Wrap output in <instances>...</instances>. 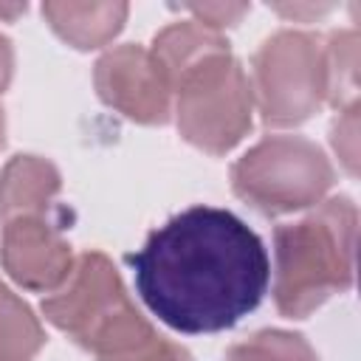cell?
I'll return each mask as SVG.
<instances>
[{"mask_svg": "<svg viewBox=\"0 0 361 361\" xmlns=\"http://www.w3.org/2000/svg\"><path fill=\"white\" fill-rule=\"evenodd\" d=\"M144 305L172 330L220 333L265 296L271 262L262 240L228 209L192 206L127 257Z\"/></svg>", "mask_w": 361, "mask_h": 361, "instance_id": "6da1fadb", "label": "cell"}, {"mask_svg": "<svg viewBox=\"0 0 361 361\" xmlns=\"http://www.w3.org/2000/svg\"><path fill=\"white\" fill-rule=\"evenodd\" d=\"M355 223L353 200L330 197L313 214L274 231V302L282 316L305 319L353 285Z\"/></svg>", "mask_w": 361, "mask_h": 361, "instance_id": "7a4b0ae2", "label": "cell"}, {"mask_svg": "<svg viewBox=\"0 0 361 361\" xmlns=\"http://www.w3.org/2000/svg\"><path fill=\"white\" fill-rule=\"evenodd\" d=\"M45 319L96 355L118 353L155 330L130 302L116 268L99 251L82 254L71 276L42 302Z\"/></svg>", "mask_w": 361, "mask_h": 361, "instance_id": "3957f363", "label": "cell"}, {"mask_svg": "<svg viewBox=\"0 0 361 361\" xmlns=\"http://www.w3.org/2000/svg\"><path fill=\"white\" fill-rule=\"evenodd\" d=\"M231 186L259 214H288L324 197L333 186V166L302 135H268L234 164Z\"/></svg>", "mask_w": 361, "mask_h": 361, "instance_id": "277c9868", "label": "cell"}, {"mask_svg": "<svg viewBox=\"0 0 361 361\" xmlns=\"http://www.w3.org/2000/svg\"><path fill=\"white\" fill-rule=\"evenodd\" d=\"M172 93L178 96V130L197 149L223 155L251 130V85L231 51H220L200 62L178 79Z\"/></svg>", "mask_w": 361, "mask_h": 361, "instance_id": "5b68a950", "label": "cell"}, {"mask_svg": "<svg viewBox=\"0 0 361 361\" xmlns=\"http://www.w3.org/2000/svg\"><path fill=\"white\" fill-rule=\"evenodd\" d=\"M248 85L265 124L288 127L310 118L327 99L322 39L307 31H276L254 54Z\"/></svg>", "mask_w": 361, "mask_h": 361, "instance_id": "8992f818", "label": "cell"}, {"mask_svg": "<svg viewBox=\"0 0 361 361\" xmlns=\"http://www.w3.org/2000/svg\"><path fill=\"white\" fill-rule=\"evenodd\" d=\"M93 82L104 104L138 124H164L169 118L172 85L158 59L141 45L107 51L96 62Z\"/></svg>", "mask_w": 361, "mask_h": 361, "instance_id": "52a82bcc", "label": "cell"}, {"mask_svg": "<svg viewBox=\"0 0 361 361\" xmlns=\"http://www.w3.org/2000/svg\"><path fill=\"white\" fill-rule=\"evenodd\" d=\"M3 265L8 276L39 293L56 290L73 271V254L62 226L51 217H17L3 226Z\"/></svg>", "mask_w": 361, "mask_h": 361, "instance_id": "ba28073f", "label": "cell"}, {"mask_svg": "<svg viewBox=\"0 0 361 361\" xmlns=\"http://www.w3.org/2000/svg\"><path fill=\"white\" fill-rule=\"evenodd\" d=\"M59 192V172L37 155H17L0 172V220L51 217Z\"/></svg>", "mask_w": 361, "mask_h": 361, "instance_id": "9c48e42d", "label": "cell"}, {"mask_svg": "<svg viewBox=\"0 0 361 361\" xmlns=\"http://www.w3.org/2000/svg\"><path fill=\"white\" fill-rule=\"evenodd\" d=\"M42 17L73 48H99L110 42L124 20L127 3H45Z\"/></svg>", "mask_w": 361, "mask_h": 361, "instance_id": "30bf717a", "label": "cell"}, {"mask_svg": "<svg viewBox=\"0 0 361 361\" xmlns=\"http://www.w3.org/2000/svg\"><path fill=\"white\" fill-rule=\"evenodd\" d=\"M220 51H228V42L220 37V31H212L195 20H180L164 28L161 34H155L149 48L172 87L178 85V79H183L189 71Z\"/></svg>", "mask_w": 361, "mask_h": 361, "instance_id": "8fae6325", "label": "cell"}, {"mask_svg": "<svg viewBox=\"0 0 361 361\" xmlns=\"http://www.w3.org/2000/svg\"><path fill=\"white\" fill-rule=\"evenodd\" d=\"M42 341L37 316L0 282V361H31Z\"/></svg>", "mask_w": 361, "mask_h": 361, "instance_id": "7c38bea8", "label": "cell"}, {"mask_svg": "<svg viewBox=\"0 0 361 361\" xmlns=\"http://www.w3.org/2000/svg\"><path fill=\"white\" fill-rule=\"evenodd\" d=\"M327 68V99L344 110L355 104L358 96V31H336L324 45Z\"/></svg>", "mask_w": 361, "mask_h": 361, "instance_id": "4fadbf2b", "label": "cell"}, {"mask_svg": "<svg viewBox=\"0 0 361 361\" xmlns=\"http://www.w3.org/2000/svg\"><path fill=\"white\" fill-rule=\"evenodd\" d=\"M226 361H319L313 347L293 333L262 330L226 353Z\"/></svg>", "mask_w": 361, "mask_h": 361, "instance_id": "5bb4252c", "label": "cell"}, {"mask_svg": "<svg viewBox=\"0 0 361 361\" xmlns=\"http://www.w3.org/2000/svg\"><path fill=\"white\" fill-rule=\"evenodd\" d=\"M99 361H192V358L183 347H178V344L161 338L158 333H152V336H147L144 341H138L133 347L99 355Z\"/></svg>", "mask_w": 361, "mask_h": 361, "instance_id": "9a60e30c", "label": "cell"}, {"mask_svg": "<svg viewBox=\"0 0 361 361\" xmlns=\"http://www.w3.org/2000/svg\"><path fill=\"white\" fill-rule=\"evenodd\" d=\"M333 149L338 152L344 169L350 175L358 172V104L338 110L333 124Z\"/></svg>", "mask_w": 361, "mask_h": 361, "instance_id": "2e32d148", "label": "cell"}, {"mask_svg": "<svg viewBox=\"0 0 361 361\" xmlns=\"http://www.w3.org/2000/svg\"><path fill=\"white\" fill-rule=\"evenodd\" d=\"M183 11H189L195 23L220 31L226 25H237L240 17L248 14V3H192L183 6Z\"/></svg>", "mask_w": 361, "mask_h": 361, "instance_id": "e0dca14e", "label": "cell"}, {"mask_svg": "<svg viewBox=\"0 0 361 361\" xmlns=\"http://www.w3.org/2000/svg\"><path fill=\"white\" fill-rule=\"evenodd\" d=\"M333 6L327 3H279L274 6V11L285 14V17H293V20H310V17H319V14H327Z\"/></svg>", "mask_w": 361, "mask_h": 361, "instance_id": "ac0fdd59", "label": "cell"}, {"mask_svg": "<svg viewBox=\"0 0 361 361\" xmlns=\"http://www.w3.org/2000/svg\"><path fill=\"white\" fill-rule=\"evenodd\" d=\"M11 68H14V54H11V42L0 34V93L8 87L11 82Z\"/></svg>", "mask_w": 361, "mask_h": 361, "instance_id": "d6986e66", "label": "cell"}, {"mask_svg": "<svg viewBox=\"0 0 361 361\" xmlns=\"http://www.w3.org/2000/svg\"><path fill=\"white\" fill-rule=\"evenodd\" d=\"M23 11H25V3H23V6H20V3H17V6H0V20H14V17L23 14Z\"/></svg>", "mask_w": 361, "mask_h": 361, "instance_id": "ffe728a7", "label": "cell"}, {"mask_svg": "<svg viewBox=\"0 0 361 361\" xmlns=\"http://www.w3.org/2000/svg\"><path fill=\"white\" fill-rule=\"evenodd\" d=\"M3 133H6V121H3V110H0V147H3Z\"/></svg>", "mask_w": 361, "mask_h": 361, "instance_id": "44dd1931", "label": "cell"}]
</instances>
